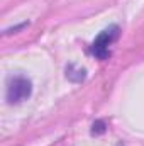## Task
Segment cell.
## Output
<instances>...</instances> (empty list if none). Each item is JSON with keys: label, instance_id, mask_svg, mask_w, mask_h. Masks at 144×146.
I'll use <instances>...</instances> for the list:
<instances>
[{"label": "cell", "instance_id": "7a4b0ae2", "mask_svg": "<svg viewBox=\"0 0 144 146\" xmlns=\"http://www.w3.org/2000/svg\"><path fill=\"white\" fill-rule=\"evenodd\" d=\"M117 36H119V27L117 26H112L105 31H102L97 36V39L93 41V44H92V54H95L98 60H105L108 56V53H110L108 48L115 41Z\"/></svg>", "mask_w": 144, "mask_h": 146}, {"label": "cell", "instance_id": "6da1fadb", "mask_svg": "<svg viewBox=\"0 0 144 146\" xmlns=\"http://www.w3.org/2000/svg\"><path fill=\"white\" fill-rule=\"evenodd\" d=\"M31 95V82L26 76H10L7 82V100L10 104L22 102Z\"/></svg>", "mask_w": 144, "mask_h": 146}]
</instances>
